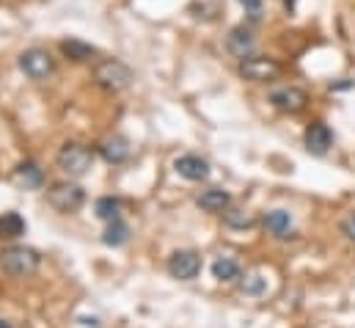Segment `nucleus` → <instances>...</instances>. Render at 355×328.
I'll use <instances>...</instances> for the list:
<instances>
[{
	"instance_id": "obj_10",
	"label": "nucleus",
	"mask_w": 355,
	"mask_h": 328,
	"mask_svg": "<svg viewBox=\"0 0 355 328\" xmlns=\"http://www.w3.org/2000/svg\"><path fill=\"white\" fill-rule=\"evenodd\" d=\"M174 168H177L179 177H184L190 182H204L209 177V163L198 155H182L174 161Z\"/></svg>"
},
{
	"instance_id": "obj_9",
	"label": "nucleus",
	"mask_w": 355,
	"mask_h": 328,
	"mask_svg": "<svg viewBox=\"0 0 355 328\" xmlns=\"http://www.w3.org/2000/svg\"><path fill=\"white\" fill-rule=\"evenodd\" d=\"M306 149H309V155H317V158H322V155H328V149H331V144H334V133H331V127L328 124H322V122H314L309 130H306Z\"/></svg>"
},
{
	"instance_id": "obj_13",
	"label": "nucleus",
	"mask_w": 355,
	"mask_h": 328,
	"mask_svg": "<svg viewBox=\"0 0 355 328\" xmlns=\"http://www.w3.org/2000/svg\"><path fill=\"white\" fill-rule=\"evenodd\" d=\"M14 182L22 188V190H39L42 182H44V174L42 168L33 163V161H25L14 168Z\"/></svg>"
},
{
	"instance_id": "obj_17",
	"label": "nucleus",
	"mask_w": 355,
	"mask_h": 328,
	"mask_svg": "<svg viewBox=\"0 0 355 328\" xmlns=\"http://www.w3.org/2000/svg\"><path fill=\"white\" fill-rule=\"evenodd\" d=\"M212 276H215L218 281H237V279L243 276V268H240V262L232 259V256H218V259L212 262Z\"/></svg>"
},
{
	"instance_id": "obj_20",
	"label": "nucleus",
	"mask_w": 355,
	"mask_h": 328,
	"mask_svg": "<svg viewBox=\"0 0 355 328\" xmlns=\"http://www.w3.org/2000/svg\"><path fill=\"white\" fill-rule=\"evenodd\" d=\"M223 224H226L229 229H251V227H257V218H254L248 210H234V207H229V210H223Z\"/></svg>"
},
{
	"instance_id": "obj_18",
	"label": "nucleus",
	"mask_w": 355,
	"mask_h": 328,
	"mask_svg": "<svg viewBox=\"0 0 355 328\" xmlns=\"http://www.w3.org/2000/svg\"><path fill=\"white\" fill-rule=\"evenodd\" d=\"M25 221L19 213H3L0 215V240H17L25 235Z\"/></svg>"
},
{
	"instance_id": "obj_7",
	"label": "nucleus",
	"mask_w": 355,
	"mask_h": 328,
	"mask_svg": "<svg viewBox=\"0 0 355 328\" xmlns=\"http://www.w3.org/2000/svg\"><path fill=\"white\" fill-rule=\"evenodd\" d=\"M166 268H168V273L174 279H179V281H193L201 273V256L196 251H190V248H182V251H174L168 256Z\"/></svg>"
},
{
	"instance_id": "obj_1",
	"label": "nucleus",
	"mask_w": 355,
	"mask_h": 328,
	"mask_svg": "<svg viewBox=\"0 0 355 328\" xmlns=\"http://www.w3.org/2000/svg\"><path fill=\"white\" fill-rule=\"evenodd\" d=\"M42 268V254L31 246L0 248V270L11 279H31Z\"/></svg>"
},
{
	"instance_id": "obj_21",
	"label": "nucleus",
	"mask_w": 355,
	"mask_h": 328,
	"mask_svg": "<svg viewBox=\"0 0 355 328\" xmlns=\"http://www.w3.org/2000/svg\"><path fill=\"white\" fill-rule=\"evenodd\" d=\"M94 210H96V218H102V221L121 218V202L113 199V196H102V199H96Z\"/></svg>"
},
{
	"instance_id": "obj_16",
	"label": "nucleus",
	"mask_w": 355,
	"mask_h": 328,
	"mask_svg": "<svg viewBox=\"0 0 355 328\" xmlns=\"http://www.w3.org/2000/svg\"><path fill=\"white\" fill-rule=\"evenodd\" d=\"M262 224L272 238H289V232H292V218L286 210H270L262 218Z\"/></svg>"
},
{
	"instance_id": "obj_19",
	"label": "nucleus",
	"mask_w": 355,
	"mask_h": 328,
	"mask_svg": "<svg viewBox=\"0 0 355 328\" xmlns=\"http://www.w3.org/2000/svg\"><path fill=\"white\" fill-rule=\"evenodd\" d=\"M130 240V227L121 221V218H113V221H107V229H105V235H102V243L105 246H124Z\"/></svg>"
},
{
	"instance_id": "obj_5",
	"label": "nucleus",
	"mask_w": 355,
	"mask_h": 328,
	"mask_svg": "<svg viewBox=\"0 0 355 328\" xmlns=\"http://www.w3.org/2000/svg\"><path fill=\"white\" fill-rule=\"evenodd\" d=\"M19 69L31 78V81H47L53 72H55V61L47 50H39V47H31L19 56Z\"/></svg>"
},
{
	"instance_id": "obj_12",
	"label": "nucleus",
	"mask_w": 355,
	"mask_h": 328,
	"mask_svg": "<svg viewBox=\"0 0 355 328\" xmlns=\"http://www.w3.org/2000/svg\"><path fill=\"white\" fill-rule=\"evenodd\" d=\"M196 204H198L204 213H223V210L232 207V196H229V190H223V188H209V190L198 193Z\"/></svg>"
},
{
	"instance_id": "obj_23",
	"label": "nucleus",
	"mask_w": 355,
	"mask_h": 328,
	"mask_svg": "<svg viewBox=\"0 0 355 328\" xmlns=\"http://www.w3.org/2000/svg\"><path fill=\"white\" fill-rule=\"evenodd\" d=\"M240 6H243L254 19H259V14H262V0H240Z\"/></svg>"
},
{
	"instance_id": "obj_6",
	"label": "nucleus",
	"mask_w": 355,
	"mask_h": 328,
	"mask_svg": "<svg viewBox=\"0 0 355 328\" xmlns=\"http://www.w3.org/2000/svg\"><path fill=\"white\" fill-rule=\"evenodd\" d=\"M240 75L251 83H270L281 75V64L267 56H248L240 61Z\"/></svg>"
},
{
	"instance_id": "obj_22",
	"label": "nucleus",
	"mask_w": 355,
	"mask_h": 328,
	"mask_svg": "<svg viewBox=\"0 0 355 328\" xmlns=\"http://www.w3.org/2000/svg\"><path fill=\"white\" fill-rule=\"evenodd\" d=\"M267 290V281L262 276H248L245 281H243V293L245 295H262Z\"/></svg>"
},
{
	"instance_id": "obj_14",
	"label": "nucleus",
	"mask_w": 355,
	"mask_h": 328,
	"mask_svg": "<svg viewBox=\"0 0 355 328\" xmlns=\"http://www.w3.org/2000/svg\"><path fill=\"white\" fill-rule=\"evenodd\" d=\"M99 155L113 165L124 163V161L130 158V141L121 138V136H113V138H107V141L99 147Z\"/></svg>"
},
{
	"instance_id": "obj_15",
	"label": "nucleus",
	"mask_w": 355,
	"mask_h": 328,
	"mask_svg": "<svg viewBox=\"0 0 355 328\" xmlns=\"http://www.w3.org/2000/svg\"><path fill=\"white\" fill-rule=\"evenodd\" d=\"M61 53L69 61H75V64H86V61H91L96 56V47L89 44V42H83V39H64L61 42Z\"/></svg>"
},
{
	"instance_id": "obj_26",
	"label": "nucleus",
	"mask_w": 355,
	"mask_h": 328,
	"mask_svg": "<svg viewBox=\"0 0 355 328\" xmlns=\"http://www.w3.org/2000/svg\"><path fill=\"white\" fill-rule=\"evenodd\" d=\"M0 328H11V323L8 320H0Z\"/></svg>"
},
{
	"instance_id": "obj_24",
	"label": "nucleus",
	"mask_w": 355,
	"mask_h": 328,
	"mask_svg": "<svg viewBox=\"0 0 355 328\" xmlns=\"http://www.w3.org/2000/svg\"><path fill=\"white\" fill-rule=\"evenodd\" d=\"M342 232H345L350 240H355V213H353V215H347V218L342 221Z\"/></svg>"
},
{
	"instance_id": "obj_11",
	"label": "nucleus",
	"mask_w": 355,
	"mask_h": 328,
	"mask_svg": "<svg viewBox=\"0 0 355 328\" xmlns=\"http://www.w3.org/2000/svg\"><path fill=\"white\" fill-rule=\"evenodd\" d=\"M254 47H257V39H254V33L248 31V28H234L232 33H229V39H226V50L234 56V58H248V56H254Z\"/></svg>"
},
{
	"instance_id": "obj_4",
	"label": "nucleus",
	"mask_w": 355,
	"mask_h": 328,
	"mask_svg": "<svg viewBox=\"0 0 355 328\" xmlns=\"http://www.w3.org/2000/svg\"><path fill=\"white\" fill-rule=\"evenodd\" d=\"M55 163H58V168H61L69 179H80V177L89 174L91 165H94V152H91L89 147L72 141V144H64V147H61Z\"/></svg>"
},
{
	"instance_id": "obj_25",
	"label": "nucleus",
	"mask_w": 355,
	"mask_h": 328,
	"mask_svg": "<svg viewBox=\"0 0 355 328\" xmlns=\"http://www.w3.org/2000/svg\"><path fill=\"white\" fill-rule=\"evenodd\" d=\"M284 3H286V8H295V3H297V0H284Z\"/></svg>"
},
{
	"instance_id": "obj_8",
	"label": "nucleus",
	"mask_w": 355,
	"mask_h": 328,
	"mask_svg": "<svg viewBox=\"0 0 355 328\" xmlns=\"http://www.w3.org/2000/svg\"><path fill=\"white\" fill-rule=\"evenodd\" d=\"M270 102H272L275 110L295 116V113H300V110L306 108L309 94H306L303 88H297V85H284V88H275V91L270 94Z\"/></svg>"
},
{
	"instance_id": "obj_3",
	"label": "nucleus",
	"mask_w": 355,
	"mask_h": 328,
	"mask_svg": "<svg viewBox=\"0 0 355 328\" xmlns=\"http://www.w3.org/2000/svg\"><path fill=\"white\" fill-rule=\"evenodd\" d=\"M47 204L64 215H72L86 204V190L78 182H55L47 188Z\"/></svg>"
},
{
	"instance_id": "obj_2",
	"label": "nucleus",
	"mask_w": 355,
	"mask_h": 328,
	"mask_svg": "<svg viewBox=\"0 0 355 328\" xmlns=\"http://www.w3.org/2000/svg\"><path fill=\"white\" fill-rule=\"evenodd\" d=\"M94 81H96L99 88H105L110 94H119V91H124V88L132 85L135 72L124 61H119V58H105V61H99L94 67Z\"/></svg>"
}]
</instances>
